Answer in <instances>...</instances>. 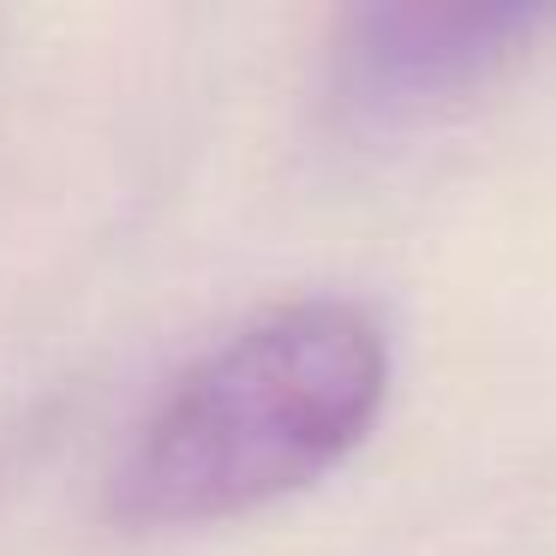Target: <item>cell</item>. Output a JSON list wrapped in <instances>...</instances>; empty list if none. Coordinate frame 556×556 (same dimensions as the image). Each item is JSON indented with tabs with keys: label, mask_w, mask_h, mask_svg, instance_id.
I'll list each match as a JSON object with an SVG mask.
<instances>
[{
	"label": "cell",
	"mask_w": 556,
	"mask_h": 556,
	"mask_svg": "<svg viewBox=\"0 0 556 556\" xmlns=\"http://www.w3.org/2000/svg\"><path fill=\"white\" fill-rule=\"evenodd\" d=\"M551 25L544 7H353L336 25V90L359 114L455 97Z\"/></svg>",
	"instance_id": "7a4b0ae2"
},
{
	"label": "cell",
	"mask_w": 556,
	"mask_h": 556,
	"mask_svg": "<svg viewBox=\"0 0 556 556\" xmlns=\"http://www.w3.org/2000/svg\"><path fill=\"white\" fill-rule=\"evenodd\" d=\"M389 395V341L353 300H293L192 365L138 425L109 508L192 527L264 508L348 460Z\"/></svg>",
	"instance_id": "6da1fadb"
}]
</instances>
